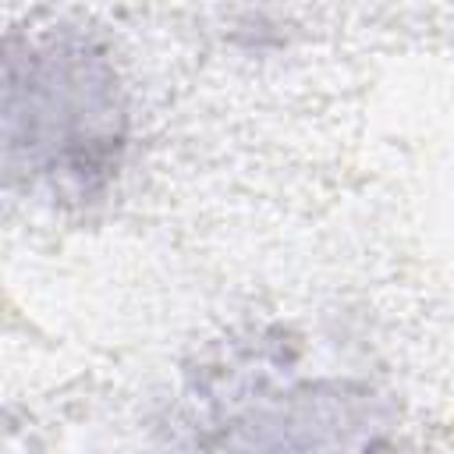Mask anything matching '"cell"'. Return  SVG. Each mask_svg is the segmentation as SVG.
<instances>
[{
	"label": "cell",
	"instance_id": "1",
	"mask_svg": "<svg viewBox=\"0 0 454 454\" xmlns=\"http://www.w3.org/2000/svg\"><path fill=\"white\" fill-rule=\"evenodd\" d=\"M114 71L89 46H46L28 60L25 114L11 110V121L25 117L28 160L46 174L89 181L106 174L121 149V103Z\"/></svg>",
	"mask_w": 454,
	"mask_h": 454
}]
</instances>
